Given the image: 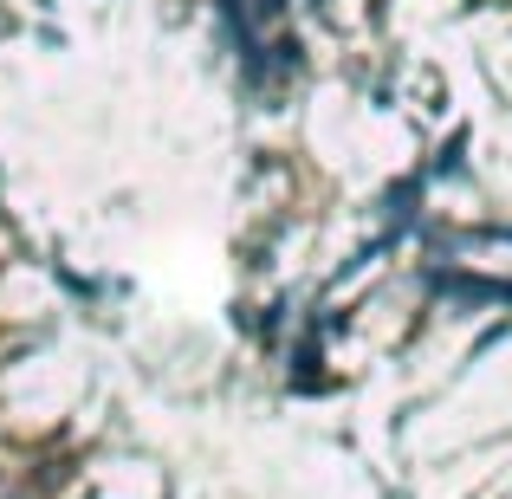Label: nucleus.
<instances>
[{"mask_svg":"<svg viewBox=\"0 0 512 499\" xmlns=\"http://www.w3.org/2000/svg\"><path fill=\"white\" fill-rule=\"evenodd\" d=\"M253 13H260V20H279V13H286V0H253Z\"/></svg>","mask_w":512,"mask_h":499,"instance_id":"obj_1","label":"nucleus"}]
</instances>
